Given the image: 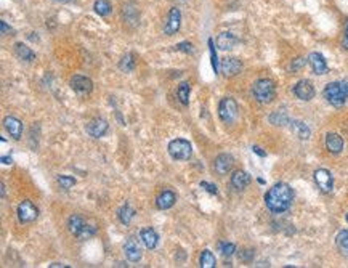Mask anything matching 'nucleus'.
<instances>
[{"mask_svg":"<svg viewBox=\"0 0 348 268\" xmlns=\"http://www.w3.org/2000/svg\"><path fill=\"white\" fill-rule=\"evenodd\" d=\"M57 2H61V3H67V2H72V0H57Z\"/></svg>","mask_w":348,"mask_h":268,"instance_id":"a18cd8bd","label":"nucleus"},{"mask_svg":"<svg viewBox=\"0 0 348 268\" xmlns=\"http://www.w3.org/2000/svg\"><path fill=\"white\" fill-rule=\"evenodd\" d=\"M324 98L329 105L336 108L344 106L348 100V84L347 82H329L324 88Z\"/></svg>","mask_w":348,"mask_h":268,"instance_id":"f03ea898","label":"nucleus"},{"mask_svg":"<svg viewBox=\"0 0 348 268\" xmlns=\"http://www.w3.org/2000/svg\"><path fill=\"white\" fill-rule=\"evenodd\" d=\"M315 182L318 185V188L323 191V193H331L332 187H334V178L332 174L327 169H318L315 172Z\"/></svg>","mask_w":348,"mask_h":268,"instance_id":"6e6552de","label":"nucleus"},{"mask_svg":"<svg viewBox=\"0 0 348 268\" xmlns=\"http://www.w3.org/2000/svg\"><path fill=\"white\" fill-rule=\"evenodd\" d=\"M50 267H52V268H59V267H61V268H66V267H69V265H64V264H52Z\"/></svg>","mask_w":348,"mask_h":268,"instance_id":"c03bdc74","label":"nucleus"},{"mask_svg":"<svg viewBox=\"0 0 348 268\" xmlns=\"http://www.w3.org/2000/svg\"><path fill=\"white\" fill-rule=\"evenodd\" d=\"M218 116H220L222 122L225 124H233L237 119V103L234 98L227 97L220 101L218 105Z\"/></svg>","mask_w":348,"mask_h":268,"instance_id":"39448f33","label":"nucleus"},{"mask_svg":"<svg viewBox=\"0 0 348 268\" xmlns=\"http://www.w3.org/2000/svg\"><path fill=\"white\" fill-rule=\"evenodd\" d=\"M71 87H72L74 92L84 97V95L92 93L93 82L88 77H85V75H74V77L71 79Z\"/></svg>","mask_w":348,"mask_h":268,"instance_id":"9d476101","label":"nucleus"},{"mask_svg":"<svg viewBox=\"0 0 348 268\" xmlns=\"http://www.w3.org/2000/svg\"><path fill=\"white\" fill-rule=\"evenodd\" d=\"M140 239L143 241V244L148 247V249H154V247L158 246V241H159L158 233H156L153 228H143L140 231Z\"/></svg>","mask_w":348,"mask_h":268,"instance_id":"aec40b11","label":"nucleus"},{"mask_svg":"<svg viewBox=\"0 0 348 268\" xmlns=\"http://www.w3.org/2000/svg\"><path fill=\"white\" fill-rule=\"evenodd\" d=\"M93 8L100 16H108L109 13L113 11V6H111V3H109V0H95Z\"/></svg>","mask_w":348,"mask_h":268,"instance_id":"bb28decb","label":"nucleus"},{"mask_svg":"<svg viewBox=\"0 0 348 268\" xmlns=\"http://www.w3.org/2000/svg\"><path fill=\"white\" fill-rule=\"evenodd\" d=\"M239 259L242 260V262H250V260L254 259V251H252V249H244V251H241Z\"/></svg>","mask_w":348,"mask_h":268,"instance_id":"c9c22d12","label":"nucleus"},{"mask_svg":"<svg viewBox=\"0 0 348 268\" xmlns=\"http://www.w3.org/2000/svg\"><path fill=\"white\" fill-rule=\"evenodd\" d=\"M233 164H234V159H233V156H230V154H220L215 159L214 162V169L218 175H227L228 172L233 169Z\"/></svg>","mask_w":348,"mask_h":268,"instance_id":"2eb2a0df","label":"nucleus"},{"mask_svg":"<svg viewBox=\"0 0 348 268\" xmlns=\"http://www.w3.org/2000/svg\"><path fill=\"white\" fill-rule=\"evenodd\" d=\"M215 44L220 50H230L237 44V39L233 32H220L215 39Z\"/></svg>","mask_w":348,"mask_h":268,"instance_id":"f3484780","label":"nucleus"},{"mask_svg":"<svg viewBox=\"0 0 348 268\" xmlns=\"http://www.w3.org/2000/svg\"><path fill=\"white\" fill-rule=\"evenodd\" d=\"M180 24H181V11L176 8V6H174V8H170L169 11L166 26H164V34H166V36H174V34L180 29Z\"/></svg>","mask_w":348,"mask_h":268,"instance_id":"0eeeda50","label":"nucleus"},{"mask_svg":"<svg viewBox=\"0 0 348 268\" xmlns=\"http://www.w3.org/2000/svg\"><path fill=\"white\" fill-rule=\"evenodd\" d=\"M191 153H193V148H191V143L188 140L176 138L169 143V154L175 161H188Z\"/></svg>","mask_w":348,"mask_h":268,"instance_id":"20e7f679","label":"nucleus"},{"mask_svg":"<svg viewBox=\"0 0 348 268\" xmlns=\"http://www.w3.org/2000/svg\"><path fill=\"white\" fill-rule=\"evenodd\" d=\"M15 52H16V55L21 60H24V61H32V60H36V53H34L29 47L27 45H24V44H21V42H18L16 45H15Z\"/></svg>","mask_w":348,"mask_h":268,"instance_id":"b1692460","label":"nucleus"},{"mask_svg":"<svg viewBox=\"0 0 348 268\" xmlns=\"http://www.w3.org/2000/svg\"><path fill=\"white\" fill-rule=\"evenodd\" d=\"M175 50L185 52V53H193V45H191L189 42H180V44L175 45Z\"/></svg>","mask_w":348,"mask_h":268,"instance_id":"f704fd0d","label":"nucleus"},{"mask_svg":"<svg viewBox=\"0 0 348 268\" xmlns=\"http://www.w3.org/2000/svg\"><path fill=\"white\" fill-rule=\"evenodd\" d=\"M119 69L124 72H132L135 69V60L132 53H127L125 57H122V60L119 61Z\"/></svg>","mask_w":348,"mask_h":268,"instance_id":"c85d7f7f","label":"nucleus"},{"mask_svg":"<svg viewBox=\"0 0 348 268\" xmlns=\"http://www.w3.org/2000/svg\"><path fill=\"white\" fill-rule=\"evenodd\" d=\"M220 69H222V72L225 75H227V77H234V75H237L241 72L242 63H241V60H237V58H225L222 61Z\"/></svg>","mask_w":348,"mask_h":268,"instance_id":"ddd939ff","label":"nucleus"},{"mask_svg":"<svg viewBox=\"0 0 348 268\" xmlns=\"http://www.w3.org/2000/svg\"><path fill=\"white\" fill-rule=\"evenodd\" d=\"M290 129H292V132L295 134V136H298L300 140H308L310 135H311L310 127L306 126L303 121H292Z\"/></svg>","mask_w":348,"mask_h":268,"instance_id":"4be33fe9","label":"nucleus"},{"mask_svg":"<svg viewBox=\"0 0 348 268\" xmlns=\"http://www.w3.org/2000/svg\"><path fill=\"white\" fill-rule=\"evenodd\" d=\"M108 129H109L108 121L100 119V118L93 119V121H90L87 124V134L90 136H93V138H100V136H103L108 132Z\"/></svg>","mask_w":348,"mask_h":268,"instance_id":"f8f14e48","label":"nucleus"},{"mask_svg":"<svg viewBox=\"0 0 348 268\" xmlns=\"http://www.w3.org/2000/svg\"><path fill=\"white\" fill-rule=\"evenodd\" d=\"M252 95H254V98L258 103L268 105V103H271L276 98L275 82L271 79H258L257 82H254V85H252Z\"/></svg>","mask_w":348,"mask_h":268,"instance_id":"7ed1b4c3","label":"nucleus"},{"mask_svg":"<svg viewBox=\"0 0 348 268\" xmlns=\"http://www.w3.org/2000/svg\"><path fill=\"white\" fill-rule=\"evenodd\" d=\"M201 187L202 188H206L207 191L210 195H217L218 193V190H217V187L215 185H212V183H207V182H201Z\"/></svg>","mask_w":348,"mask_h":268,"instance_id":"58836bf2","label":"nucleus"},{"mask_svg":"<svg viewBox=\"0 0 348 268\" xmlns=\"http://www.w3.org/2000/svg\"><path fill=\"white\" fill-rule=\"evenodd\" d=\"M270 122L275 124V126H286V124H290L288 114L283 111H275L270 116Z\"/></svg>","mask_w":348,"mask_h":268,"instance_id":"7c9ffc66","label":"nucleus"},{"mask_svg":"<svg viewBox=\"0 0 348 268\" xmlns=\"http://www.w3.org/2000/svg\"><path fill=\"white\" fill-rule=\"evenodd\" d=\"M217 265V260H215V256L209 249L202 251L201 254V267L204 268H214Z\"/></svg>","mask_w":348,"mask_h":268,"instance_id":"c756f323","label":"nucleus"},{"mask_svg":"<svg viewBox=\"0 0 348 268\" xmlns=\"http://www.w3.org/2000/svg\"><path fill=\"white\" fill-rule=\"evenodd\" d=\"M220 251L225 257H230V256H233L234 251H236V246L233 243H222L220 244Z\"/></svg>","mask_w":348,"mask_h":268,"instance_id":"473e14b6","label":"nucleus"},{"mask_svg":"<svg viewBox=\"0 0 348 268\" xmlns=\"http://www.w3.org/2000/svg\"><path fill=\"white\" fill-rule=\"evenodd\" d=\"M176 201V196L172 191H164L162 195H159V198L156 199V205H158V209L161 210H167L170 207H174V204Z\"/></svg>","mask_w":348,"mask_h":268,"instance_id":"412c9836","label":"nucleus"},{"mask_svg":"<svg viewBox=\"0 0 348 268\" xmlns=\"http://www.w3.org/2000/svg\"><path fill=\"white\" fill-rule=\"evenodd\" d=\"M133 215H135V210L128 204L122 205V207L119 209V212H117V217L120 220V223H124V225L130 223V220L133 218Z\"/></svg>","mask_w":348,"mask_h":268,"instance_id":"a878e982","label":"nucleus"},{"mask_svg":"<svg viewBox=\"0 0 348 268\" xmlns=\"http://www.w3.org/2000/svg\"><path fill=\"white\" fill-rule=\"evenodd\" d=\"M39 217V209L31 201H23L18 205V218L21 223H32Z\"/></svg>","mask_w":348,"mask_h":268,"instance_id":"423d86ee","label":"nucleus"},{"mask_svg":"<svg viewBox=\"0 0 348 268\" xmlns=\"http://www.w3.org/2000/svg\"><path fill=\"white\" fill-rule=\"evenodd\" d=\"M58 183H59V187L63 188V190H69L71 187H74V185H76V178L69 177V175H59L58 177Z\"/></svg>","mask_w":348,"mask_h":268,"instance_id":"2f4dec72","label":"nucleus"},{"mask_svg":"<svg viewBox=\"0 0 348 268\" xmlns=\"http://www.w3.org/2000/svg\"><path fill=\"white\" fill-rule=\"evenodd\" d=\"M336 244H337V249L340 251V254L348 257V231L347 230L339 231V235L336 238Z\"/></svg>","mask_w":348,"mask_h":268,"instance_id":"393cba45","label":"nucleus"},{"mask_svg":"<svg viewBox=\"0 0 348 268\" xmlns=\"http://www.w3.org/2000/svg\"><path fill=\"white\" fill-rule=\"evenodd\" d=\"M95 233H97V230H95V226L85 223L84 230L80 231V235H79L77 238H79V239H88V238H92V236L95 235Z\"/></svg>","mask_w":348,"mask_h":268,"instance_id":"72a5a7b5","label":"nucleus"},{"mask_svg":"<svg viewBox=\"0 0 348 268\" xmlns=\"http://www.w3.org/2000/svg\"><path fill=\"white\" fill-rule=\"evenodd\" d=\"M0 29H2L3 36H6V34H11V32H13V29H11V27H10L8 24H6L5 21H0Z\"/></svg>","mask_w":348,"mask_h":268,"instance_id":"a19ab883","label":"nucleus"},{"mask_svg":"<svg viewBox=\"0 0 348 268\" xmlns=\"http://www.w3.org/2000/svg\"><path fill=\"white\" fill-rule=\"evenodd\" d=\"M124 251H125V257L130 260V262H138L141 259V247L138 239L135 236H128L127 241L124 244Z\"/></svg>","mask_w":348,"mask_h":268,"instance_id":"9b49d317","label":"nucleus"},{"mask_svg":"<svg viewBox=\"0 0 348 268\" xmlns=\"http://www.w3.org/2000/svg\"><path fill=\"white\" fill-rule=\"evenodd\" d=\"M3 126L6 129V132L10 134V136H13L15 140H19L21 138V135H23V122L16 119V118H5L3 121Z\"/></svg>","mask_w":348,"mask_h":268,"instance_id":"dca6fc26","label":"nucleus"},{"mask_svg":"<svg viewBox=\"0 0 348 268\" xmlns=\"http://www.w3.org/2000/svg\"><path fill=\"white\" fill-rule=\"evenodd\" d=\"M294 95L302 101H310L311 98H315V87L306 79L298 80L294 87Z\"/></svg>","mask_w":348,"mask_h":268,"instance_id":"1a4fd4ad","label":"nucleus"},{"mask_svg":"<svg viewBox=\"0 0 348 268\" xmlns=\"http://www.w3.org/2000/svg\"><path fill=\"white\" fill-rule=\"evenodd\" d=\"M189 90H191V85L188 82H181L176 88V95H178V100L181 101V105H188L189 103Z\"/></svg>","mask_w":348,"mask_h":268,"instance_id":"cd10ccee","label":"nucleus"},{"mask_svg":"<svg viewBox=\"0 0 348 268\" xmlns=\"http://www.w3.org/2000/svg\"><path fill=\"white\" fill-rule=\"evenodd\" d=\"M84 226H85V222L79 215H71L69 220H67V228H69V231L74 236H79L80 231L84 230Z\"/></svg>","mask_w":348,"mask_h":268,"instance_id":"5701e85b","label":"nucleus"},{"mask_svg":"<svg viewBox=\"0 0 348 268\" xmlns=\"http://www.w3.org/2000/svg\"><path fill=\"white\" fill-rule=\"evenodd\" d=\"M209 47H210V57H212V66H214V69H215V72H217V67H218V65H217V55H215V49H214V40H212V39L209 40Z\"/></svg>","mask_w":348,"mask_h":268,"instance_id":"4c0bfd02","label":"nucleus"},{"mask_svg":"<svg viewBox=\"0 0 348 268\" xmlns=\"http://www.w3.org/2000/svg\"><path fill=\"white\" fill-rule=\"evenodd\" d=\"M2 162L5 164V166H10V164L13 162V159L10 156H2Z\"/></svg>","mask_w":348,"mask_h":268,"instance_id":"37998d69","label":"nucleus"},{"mask_svg":"<svg viewBox=\"0 0 348 268\" xmlns=\"http://www.w3.org/2000/svg\"><path fill=\"white\" fill-rule=\"evenodd\" d=\"M294 201V190L288 183H276L265 195V204L273 214H283Z\"/></svg>","mask_w":348,"mask_h":268,"instance_id":"f257e3e1","label":"nucleus"},{"mask_svg":"<svg viewBox=\"0 0 348 268\" xmlns=\"http://www.w3.org/2000/svg\"><path fill=\"white\" fill-rule=\"evenodd\" d=\"M250 183V175L244 170H236L233 175H231V185L236 190H244L245 187H249Z\"/></svg>","mask_w":348,"mask_h":268,"instance_id":"6ab92c4d","label":"nucleus"},{"mask_svg":"<svg viewBox=\"0 0 348 268\" xmlns=\"http://www.w3.org/2000/svg\"><path fill=\"white\" fill-rule=\"evenodd\" d=\"M2 198H5V185L2 183Z\"/></svg>","mask_w":348,"mask_h":268,"instance_id":"49530a36","label":"nucleus"},{"mask_svg":"<svg viewBox=\"0 0 348 268\" xmlns=\"http://www.w3.org/2000/svg\"><path fill=\"white\" fill-rule=\"evenodd\" d=\"M306 61H308V60H305V58H297V60H294V61H292V65H290V69H292V71H298L300 67H303V66L306 65Z\"/></svg>","mask_w":348,"mask_h":268,"instance_id":"e433bc0d","label":"nucleus"},{"mask_svg":"<svg viewBox=\"0 0 348 268\" xmlns=\"http://www.w3.org/2000/svg\"><path fill=\"white\" fill-rule=\"evenodd\" d=\"M347 223H348V214H347Z\"/></svg>","mask_w":348,"mask_h":268,"instance_id":"de8ad7c7","label":"nucleus"},{"mask_svg":"<svg viewBox=\"0 0 348 268\" xmlns=\"http://www.w3.org/2000/svg\"><path fill=\"white\" fill-rule=\"evenodd\" d=\"M252 149H254V153H255V154H258V156H262V157H265V156H267V153H265V151H262V148L254 146Z\"/></svg>","mask_w":348,"mask_h":268,"instance_id":"79ce46f5","label":"nucleus"},{"mask_svg":"<svg viewBox=\"0 0 348 268\" xmlns=\"http://www.w3.org/2000/svg\"><path fill=\"white\" fill-rule=\"evenodd\" d=\"M342 47L345 50H348V21L345 24V31H344V39H342Z\"/></svg>","mask_w":348,"mask_h":268,"instance_id":"ea45409f","label":"nucleus"},{"mask_svg":"<svg viewBox=\"0 0 348 268\" xmlns=\"http://www.w3.org/2000/svg\"><path fill=\"white\" fill-rule=\"evenodd\" d=\"M326 148L332 154H339L344 149V140L337 134H327L326 135Z\"/></svg>","mask_w":348,"mask_h":268,"instance_id":"a211bd4d","label":"nucleus"},{"mask_svg":"<svg viewBox=\"0 0 348 268\" xmlns=\"http://www.w3.org/2000/svg\"><path fill=\"white\" fill-rule=\"evenodd\" d=\"M308 63L311 66V69L315 74L318 75H323L327 72V63H326V60L321 53H318V52H313L308 55Z\"/></svg>","mask_w":348,"mask_h":268,"instance_id":"4468645a","label":"nucleus"}]
</instances>
